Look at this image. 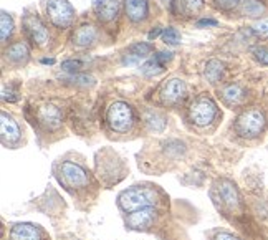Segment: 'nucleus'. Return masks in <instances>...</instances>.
Masks as SVG:
<instances>
[{"label":"nucleus","mask_w":268,"mask_h":240,"mask_svg":"<svg viewBox=\"0 0 268 240\" xmlns=\"http://www.w3.org/2000/svg\"><path fill=\"white\" fill-rule=\"evenodd\" d=\"M118 204L124 212H134L157 204V192L151 187H133L119 194Z\"/></svg>","instance_id":"nucleus-1"},{"label":"nucleus","mask_w":268,"mask_h":240,"mask_svg":"<svg viewBox=\"0 0 268 240\" xmlns=\"http://www.w3.org/2000/svg\"><path fill=\"white\" fill-rule=\"evenodd\" d=\"M235 129L243 138H257L265 129V115L260 110H257V108L243 111L237 118Z\"/></svg>","instance_id":"nucleus-2"},{"label":"nucleus","mask_w":268,"mask_h":240,"mask_svg":"<svg viewBox=\"0 0 268 240\" xmlns=\"http://www.w3.org/2000/svg\"><path fill=\"white\" fill-rule=\"evenodd\" d=\"M108 123L111 126L113 131H118V133H126V131L131 129V126L134 123V115L133 110L128 103L124 101H116L109 106L108 110Z\"/></svg>","instance_id":"nucleus-3"},{"label":"nucleus","mask_w":268,"mask_h":240,"mask_svg":"<svg viewBox=\"0 0 268 240\" xmlns=\"http://www.w3.org/2000/svg\"><path fill=\"white\" fill-rule=\"evenodd\" d=\"M47 13L53 25L67 28L74 20V10L68 0H48Z\"/></svg>","instance_id":"nucleus-4"},{"label":"nucleus","mask_w":268,"mask_h":240,"mask_svg":"<svg viewBox=\"0 0 268 240\" xmlns=\"http://www.w3.org/2000/svg\"><path fill=\"white\" fill-rule=\"evenodd\" d=\"M217 116V105L208 96H201L191 106V120L197 126L210 124Z\"/></svg>","instance_id":"nucleus-5"},{"label":"nucleus","mask_w":268,"mask_h":240,"mask_svg":"<svg viewBox=\"0 0 268 240\" xmlns=\"http://www.w3.org/2000/svg\"><path fill=\"white\" fill-rule=\"evenodd\" d=\"M60 179H63V182L69 185V187H83L88 184V174L81 166L74 163H62L60 166Z\"/></svg>","instance_id":"nucleus-6"},{"label":"nucleus","mask_w":268,"mask_h":240,"mask_svg":"<svg viewBox=\"0 0 268 240\" xmlns=\"http://www.w3.org/2000/svg\"><path fill=\"white\" fill-rule=\"evenodd\" d=\"M23 28L27 32V35L32 38V42H35L40 47H45L48 43V30L47 27L43 25V22L40 20L38 15L35 13H27L23 17Z\"/></svg>","instance_id":"nucleus-7"},{"label":"nucleus","mask_w":268,"mask_h":240,"mask_svg":"<svg viewBox=\"0 0 268 240\" xmlns=\"http://www.w3.org/2000/svg\"><path fill=\"white\" fill-rule=\"evenodd\" d=\"M186 95V83L179 78L166 81L161 88V100L167 105H176L179 100H182Z\"/></svg>","instance_id":"nucleus-8"},{"label":"nucleus","mask_w":268,"mask_h":240,"mask_svg":"<svg viewBox=\"0 0 268 240\" xmlns=\"http://www.w3.org/2000/svg\"><path fill=\"white\" fill-rule=\"evenodd\" d=\"M217 190L223 204L227 205L230 210H238L240 209V195L235 187V184L230 182L228 179H220L217 182Z\"/></svg>","instance_id":"nucleus-9"},{"label":"nucleus","mask_w":268,"mask_h":240,"mask_svg":"<svg viewBox=\"0 0 268 240\" xmlns=\"http://www.w3.org/2000/svg\"><path fill=\"white\" fill-rule=\"evenodd\" d=\"M156 210L151 209V207H146V209H139V210H134L128 215L126 219V224L129 229L133 230H141V229H147L149 225L154 222L156 219Z\"/></svg>","instance_id":"nucleus-10"},{"label":"nucleus","mask_w":268,"mask_h":240,"mask_svg":"<svg viewBox=\"0 0 268 240\" xmlns=\"http://www.w3.org/2000/svg\"><path fill=\"white\" fill-rule=\"evenodd\" d=\"M93 10L98 20L111 22L118 15L119 2L118 0H93Z\"/></svg>","instance_id":"nucleus-11"},{"label":"nucleus","mask_w":268,"mask_h":240,"mask_svg":"<svg viewBox=\"0 0 268 240\" xmlns=\"http://www.w3.org/2000/svg\"><path fill=\"white\" fill-rule=\"evenodd\" d=\"M0 133H2V141L5 144L15 143L20 138V128L18 124L13 121L12 116H8L7 113L0 115Z\"/></svg>","instance_id":"nucleus-12"},{"label":"nucleus","mask_w":268,"mask_h":240,"mask_svg":"<svg viewBox=\"0 0 268 240\" xmlns=\"http://www.w3.org/2000/svg\"><path fill=\"white\" fill-rule=\"evenodd\" d=\"M124 8L126 15L131 22H142L147 17L149 5L147 0H124Z\"/></svg>","instance_id":"nucleus-13"},{"label":"nucleus","mask_w":268,"mask_h":240,"mask_svg":"<svg viewBox=\"0 0 268 240\" xmlns=\"http://www.w3.org/2000/svg\"><path fill=\"white\" fill-rule=\"evenodd\" d=\"M38 120L50 129H57L62 124V113L55 105H45L38 110Z\"/></svg>","instance_id":"nucleus-14"},{"label":"nucleus","mask_w":268,"mask_h":240,"mask_svg":"<svg viewBox=\"0 0 268 240\" xmlns=\"http://www.w3.org/2000/svg\"><path fill=\"white\" fill-rule=\"evenodd\" d=\"M152 52L151 43H134L128 48V53L123 57L124 65H136L141 58H146Z\"/></svg>","instance_id":"nucleus-15"},{"label":"nucleus","mask_w":268,"mask_h":240,"mask_svg":"<svg viewBox=\"0 0 268 240\" xmlns=\"http://www.w3.org/2000/svg\"><path fill=\"white\" fill-rule=\"evenodd\" d=\"M40 237L42 234L33 224H17L10 232V240H40Z\"/></svg>","instance_id":"nucleus-16"},{"label":"nucleus","mask_w":268,"mask_h":240,"mask_svg":"<svg viewBox=\"0 0 268 240\" xmlns=\"http://www.w3.org/2000/svg\"><path fill=\"white\" fill-rule=\"evenodd\" d=\"M203 7V0H172L174 15L191 17Z\"/></svg>","instance_id":"nucleus-17"},{"label":"nucleus","mask_w":268,"mask_h":240,"mask_svg":"<svg viewBox=\"0 0 268 240\" xmlns=\"http://www.w3.org/2000/svg\"><path fill=\"white\" fill-rule=\"evenodd\" d=\"M94 40H96V30L91 25H81L73 35V43L78 47H88Z\"/></svg>","instance_id":"nucleus-18"},{"label":"nucleus","mask_w":268,"mask_h":240,"mask_svg":"<svg viewBox=\"0 0 268 240\" xmlns=\"http://www.w3.org/2000/svg\"><path fill=\"white\" fill-rule=\"evenodd\" d=\"M222 96L228 105H242L245 101V90L238 85H228L222 90Z\"/></svg>","instance_id":"nucleus-19"},{"label":"nucleus","mask_w":268,"mask_h":240,"mask_svg":"<svg viewBox=\"0 0 268 240\" xmlns=\"http://www.w3.org/2000/svg\"><path fill=\"white\" fill-rule=\"evenodd\" d=\"M7 58L12 63H17V65L25 63L28 60V47L22 42L13 43V45L7 50Z\"/></svg>","instance_id":"nucleus-20"},{"label":"nucleus","mask_w":268,"mask_h":240,"mask_svg":"<svg viewBox=\"0 0 268 240\" xmlns=\"http://www.w3.org/2000/svg\"><path fill=\"white\" fill-rule=\"evenodd\" d=\"M223 75V65L218 60H210L205 65V78L210 83H217Z\"/></svg>","instance_id":"nucleus-21"},{"label":"nucleus","mask_w":268,"mask_h":240,"mask_svg":"<svg viewBox=\"0 0 268 240\" xmlns=\"http://www.w3.org/2000/svg\"><path fill=\"white\" fill-rule=\"evenodd\" d=\"M0 27H2L0 28V40L5 42L12 35V30H13V20L7 12L0 13Z\"/></svg>","instance_id":"nucleus-22"},{"label":"nucleus","mask_w":268,"mask_h":240,"mask_svg":"<svg viewBox=\"0 0 268 240\" xmlns=\"http://www.w3.org/2000/svg\"><path fill=\"white\" fill-rule=\"evenodd\" d=\"M146 123L152 131H162L164 126H166V120H164V116L157 115V113L149 111L146 113Z\"/></svg>","instance_id":"nucleus-23"},{"label":"nucleus","mask_w":268,"mask_h":240,"mask_svg":"<svg viewBox=\"0 0 268 240\" xmlns=\"http://www.w3.org/2000/svg\"><path fill=\"white\" fill-rule=\"evenodd\" d=\"M162 70H164V65L162 63H159L156 58H154V60H147L141 66V71L146 76H156V75H159V73H162Z\"/></svg>","instance_id":"nucleus-24"},{"label":"nucleus","mask_w":268,"mask_h":240,"mask_svg":"<svg viewBox=\"0 0 268 240\" xmlns=\"http://www.w3.org/2000/svg\"><path fill=\"white\" fill-rule=\"evenodd\" d=\"M263 10H265V8H263V5L258 2V0H245V2H243V12L250 17L262 15Z\"/></svg>","instance_id":"nucleus-25"},{"label":"nucleus","mask_w":268,"mask_h":240,"mask_svg":"<svg viewBox=\"0 0 268 240\" xmlns=\"http://www.w3.org/2000/svg\"><path fill=\"white\" fill-rule=\"evenodd\" d=\"M162 40L164 43H167V45H177V43L181 42V33H179L176 28L167 27L166 30L162 32Z\"/></svg>","instance_id":"nucleus-26"},{"label":"nucleus","mask_w":268,"mask_h":240,"mask_svg":"<svg viewBox=\"0 0 268 240\" xmlns=\"http://www.w3.org/2000/svg\"><path fill=\"white\" fill-rule=\"evenodd\" d=\"M242 0H213V3H215L217 8H220V10H233V8H237L240 5Z\"/></svg>","instance_id":"nucleus-27"},{"label":"nucleus","mask_w":268,"mask_h":240,"mask_svg":"<svg viewBox=\"0 0 268 240\" xmlns=\"http://www.w3.org/2000/svg\"><path fill=\"white\" fill-rule=\"evenodd\" d=\"M252 53L260 63H263V65H268V48L267 47H255L252 50Z\"/></svg>","instance_id":"nucleus-28"},{"label":"nucleus","mask_w":268,"mask_h":240,"mask_svg":"<svg viewBox=\"0 0 268 240\" xmlns=\"http://www.w3.org/2000/svg\"><path fill=\"white\" fill-rule=\"evenodd\" d=\"M62 68L65 71L74 73V71H78L79 68H83V61H79V60H65L62 63Z\"/></svg>","instance_id":"nucleus-29"},{"label":"nucleus","mask_w":268,"mask_h":240,"mask_svg":"<svg viewBox=\"0 0 268 240\" xmlns=\"http://www.w3.org/2000/svg\"><path fill=\"white\" fill-rule=\"evenodd\" d=\"M154 58H156V60H157L159 63H162V65H164V63H166V61L172 60V53H171V52H159Z\"/></svg>","instance_id":"nucleus-30"},{"label":"nucleus","mask_w":268,"mask_h":240,"mask_svg":"<svg viewBox=\"0 0 268 240\" xmlns=\"http://www.w3.org/2000/svg\"><path fill=\"white\" fill-rule=\"evenodd\" d=\"M217 25V20H212V18H202V20L197 22V27L202 28V27H215Z\"/></svg>","instance_id":"nucleus-31"},{"label":"nucleus","mask_w":268,"mask_h":240,"mask_svg":"<svg viewBox=\"0 0 268 240\" xmlns=\"http://www.w3.org/2000/svg\"><path fill=\"white\" fill-rule=\"evenodd\" d=\"M215 240H240L238 237H235V235L232 234H227V232H220L215 235Z\"/></svg>","instance_id":"nucleus-32"},{"label":"nucleus","mask_w":268,"mask_h":240,"mask_svg":"<svg viewBox=\"0 0 268 240\" xmlns=\"http://www.w3.org/2000/svg\"><path fill=\"white\" fill-rule=\"evenodd\" d=\"M161 33H162V28H154V30H151V32H149V35H147V38H149V40H154V38H157L159 35H161Z\"/></svg>","instance_id":"nucleus-33"},{"label":"nucleus","mask_w":268,"mask_h":240,"mask_svg":"<svg viewBox=\"0 0 268 240\" xmlns=\"http://www.w3.org/2000/svg\"><path fill=\"white\" fill-rule=\"evenodd\" d=\"M42 63H43V65H53L55 60H53V58H43Z\"/></svg>","instance_id":"nucleus-34"}]
</instances>
